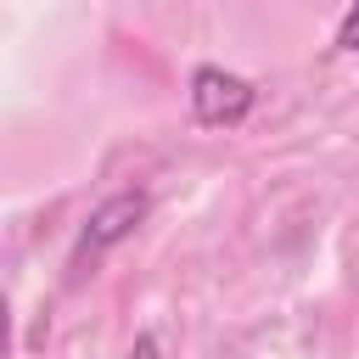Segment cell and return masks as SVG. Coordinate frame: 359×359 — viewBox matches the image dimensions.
<instances>
[{
	"instance_id": "cell-3",
	"label": "cell",
	"mask_w": 359,
	"mask_h": 359,
	"mask_svg": "<svg viewBox=\"0 0 359 359\" xmlns=\"http://www.w3.org/2000/svg\"><path fill=\"white\" fill-rule=\"evenodd\" d=\"M337 50H359V6L342 11V22H337Z\"/></svg>"
},
{
	"instance_id": "cell-4",
	"label": "cell",
	"mask_w": 359,
	"mask_h": 359,
	"mask_svg": "<svg viewBox=\"0 0 359 359\" xmlns=\"http://www.w3.org/2000/svg\"><path fill=\"white\" fill-rule=\"evenodd\" d=\"M129 359H163L157 337H151V331H140V337H135V348H129Z\"/></svg>"
},
{
	"instance_id": "cell-1",
	"label": "cell",
	"mask_w": 359,
	"mask_h": 359,
	"mask_svg": "<svg viewBox=\"0 0 359 359\" xmlns=\"http://www.w3.org/2000/svg\"><path fill=\"white\" fill-rule=\"evenodd\" d=\"M146 208H151L146 191H112V196L84 219V230H79V241H73V280L95 275V264H101L118 241H129V236L140 230Z\"/></svg>"
},
{
	"instance_id": "cell-2",
	"label": "cell",
	"mask_w": 359,
	"mask_h": 359,
	"mask_svg": "<svg viewBox=\"0 0 359 359\" xmlns=\"http://www.w3.org/2000/svg\"><path fill=\"white\" fill-rule=\"evenodd\" d=\"M252 107H258V84L252 79H241L230 67H213V62L191 73V112H196V123L224 129V123H241Z\"/></svg>"
}]
</instances>
